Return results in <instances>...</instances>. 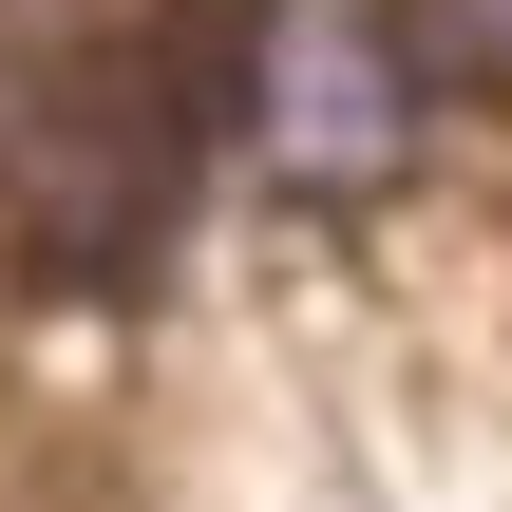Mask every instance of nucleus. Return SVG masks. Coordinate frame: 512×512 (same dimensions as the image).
<instances>
[{
    "mask_svg": "<svg viewBox=\"0 0 512 512\" xmlns=\"http://www.w3.org/2000/svg\"><path fill=\"white\" fill-rule=\"evenodd\" d=\"M247 133L285 190H380L399 133H418V57L380 0H266V57H247Z\"/></svg>",
    "mask_w": 512,
    "mask_h": 512,
    "instance_id": "nucleus-1",
    "label": "nucleus"
},
{
    "mask_svg": "<svg viewBox=\"0 0 512 512\" xmlns=\"http://www.w3.org/2000/svg\"><path fill=\"white\" fill-rule=\"evenodd\" d=\"M418 57L437 76H512V0H418Z\"/></svg>",
    "mask_w": 512,
    "mask_h": 512,
    "instance_id": "nucleus-2",
    "label": "nucleus"
}]
</instances>
